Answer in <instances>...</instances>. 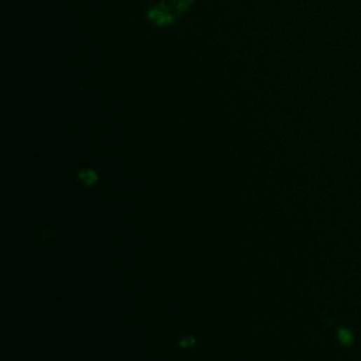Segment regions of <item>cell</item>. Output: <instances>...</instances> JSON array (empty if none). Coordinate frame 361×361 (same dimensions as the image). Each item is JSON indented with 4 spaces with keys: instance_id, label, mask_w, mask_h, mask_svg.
<instances>
[{
    "instance_id": "1",
    "label": "cell",
    "mask_w": 361,
    "mask_h": 361,
    "mask_svg": "<svg viewBox=\"0 0 361 361\" xmlns=\"http://www.w3.org/2000/svg\"><path fill=\"white\" fill-rule=\"evenodd\" d=\"M146 18L158 29L172 27L181 19L174 12L172 6L170 4H167L165 0H161V2H156V4H150L146 11Z\"/></svg>"
},
{
    "instance_id": "2",
    "label": "cell",
    "mask_w": 361,
    "mask_h": 361,
    "mask_svg": "<svg viewBox=\"0 0 361 361\" xmlns=\"http://www.w3.org/2000/svg\"><path fill=\"white\" fill-rule=\"evenodd\" d=\"M193 2H196V0H171V6H172L174 12L179 18H182L189 11V8L192 6Z\"/></svg>"
},
{
    "instance_id": "3",
    "label": "cell",
    "mask_w": 361,
    "mask_h": 361,
    "mask_svg": "<svg viewBox=\"0 0 361 361\" xmlns=\"http://www.w3.org/2000/svg\"><path fill=\"white\" fill-rule=\"evenodd\" d=\"M78 178L79 181L86 185V186H92L96 181H97V174L93 171V170H82L79 174H78Z\"/></svg>"
},
{
    "instance_id": "4",
    "label": "cell",
    "mask_w": 361,
    "mask_h": 361,
    "mask_svg": "<svg viewBox=\"0 0 361 361\" xmlns=\"http://www.w3.org/2000/svg\"><path fill=\"white\" fill-rule=\"evenodd\" d=\"M193 343H195V339L192 336H185L179 340L181 347H189V346H193Z\"/></svg>"
}]
</instances>
